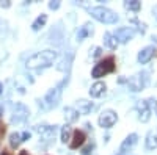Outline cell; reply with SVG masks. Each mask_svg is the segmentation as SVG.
<instances>
[{"label":"cell","instance_id":"obj_28","mask_svg":"<svg viewBox=\"0 0 157 155\" xmlns=\"http://www.w3.org/2000/svg\"><path fill=\"white\" fill-rule=\"evenodd\" d=\"M98 55H101V49H99V47H96V49H94V54H93V57H98Z\"/></svg>","mask_w":157,"mask_h":155},{"label":"cell","instance_id":"obj_8","mask_svg":"<svg viewBox=\"0 0 157 155\" xmlns=\"http://www.w3.org/2000/svg\"><path fill=\"white\" fill-rule=\"evenodd\" d=\"M29 118V108L24 103H16L14 111H13V121L14 122H24Z\"/></svg>","mask_w":157,"mask_h":155},{"label":"cell","instance_id":"obj_2","mask_svg":"<svg viewBox=\"0 0 157 155\" xmlns=\"http://www.w3.org/2000/svg\"><path fill=\"white\" fill-rule=\"evenodd\" d=\"M115 69H116V61H115V57L110 55V57L99 60L94 64L93 71H91V75H93L94 79H101V77H105L107 74H112Z\"/></svg>","mask_w":157,"mask_h":155},{"label":"cell","instance_id":"obj_14","mask_svg":"<svg viewBox=\"0 0 157 155\" xmlns=\"http://www.w3.org/2000/svg\"><path fill=\"white\" fill-rule=\"evenodd\" d=\"M105 89H107V85L104 83V82H96L93 86L90 88V96L91 97H101V96H104L105 94Z\"/></svg>","mask_w":157,"mask_h":155},{"label":"cell","instance_id":"obj_29","mask_svg":"<svg viewBox=\"0 0 157 155\" xmlns=\"http://www.w3.org/2000/svg\"><path fill=\"white\" fill-rule=\"evenodd\" d=\"M90 150H91V147H86V149L83 150V155H90Z\"/></svg>","mask_w":157,"mask_h":155},{"label":"cell","instance_id":"obj_4","mask_svg":"<svg viewBox=\"0 0 157 155\" xmlns=\"http://www.w3.org/2000/svg\"><path fill=\"white\" fill-rule=\"evenodd\" d=\"M116 121H118V114H116L113 110H104V111L99 114V119H98V122H99V125H101L102 128H110V127H113V125L116 124Z\"/></svg>","mask_w":157,"mask_h":155},{"label":"cell","instance_id":"obj_24","mask_svg":"<svg viewBox=\"0 0 157 155\" xmlns=\"http://www.w3.org/2000/svg\"><path fill=\"white\" fill-rule=\"evenodd\" d=\"M5 132H6V125L0 121V139L3 138V135H5Z\"/></svg>","mask_w":157,"mask_h":155},{"label":"cell","instance_id":"obj_15","mask_svg":"<svg viewBox=\"0 0 157 155\" xmlns=\"http://www.w3.org/2000/svg\"><path fill=\"white\" fill-rule=\"evenodd\" d=\"M157 147V128L155 130H149L146 135V149L152 150Z\"/></svg>","mask_w":157,"mask_h":155},{"label":"cell","instance_id":"obj_21","mask_svg":"<svg viewBox=\"0 0 157 155\" xmlns=\"http://www.w3.org/2000/svg\"><path fill=\"white\" fill-rule=\"evenodd\" d=\"M124 8L129 9V11H140L141 8V3L138 2V0H127V2H124Z\"/></svg>","mask_w":157,"mask_h":155},{"label":"cell","instance_id":"obj_22","mask_svg":"<svg viewBox=\"0 0 157 155\" xmlns=\"http://www.w3.org/2000/svg\"><path fill=\"white\" fill-rule=\"evenodd\" d=\"M71 135H72V128H71V125L66 124L61 128V141H63V143H69Z\"/></svg>","mask_w":157,"mask_h":155},{"label":"cell","instance_id":"obj_32","mask_svg":"<svg viewBox=\"0 0 157 155\" xmlns=\"http://www.w3.org/2000/svg\"><path fill=\"white\" fill-rule=\"evenodd\" d=\"M0 155H13V153H11V152H8V150H3V152L0 153Z\"/></svg>","mask_w":157,"mask_h":155},{"label":"cell","instance_id":"obj_17","mask_svg":"<svg viewBox=\"0 0 157 155\" xmlns=\"http://www.w3.org/2000/svg\"><path fill=\"white\" fill-rule=\"evenodd\" d=\"M104 44H105L109 49H112V50H115L118 47V41L115 39V36L112 33H105V35H104Z\"/></svg>","mask_w":157,"mask_h":155},{"label":"cell","instance_id":"obj_27","mask_svg":"<svg viewBox=\"0 0 157 155\" xmlns=\"http://www.w3.org/2000/svg\"><path fill=\"white\" fill-rule=\"evenodd\" d=\"M11 3L10 2H6V0H5V2H0V6H2V8H8Z\"/></svg>","mask_w":157,"mask_h":155},{"label":"cell","instance_id":"obj_33","mask_svg":"<svg viewBox=\"0 0 157 155\" xmlns=\"http://www.w3.org/2000/svg\"><path fill=\"white\" fill-rule=\"evenodd\" d=\"M2 91H3V85H2V82H0V94H2Z\"/></svg>","mask_w":157,"mask_h":155},{"label":"cell","instance_id":"obj_12","mask_svg":"<svg viewBox=\"0 0 157 155\" xmlns=\"http://www.w3.org/2000/svg\"><path fill=\"white\" fill-rule=\"evenodd\" d=\"M155 55V49L152 46H148L145 47L143 50H140V54H138V61L141 64H146L148 61H151V58Z\"/></svg>","mask_w":157,"mask_h":155},{"label":"cell","instance_id":"obj_16","mask_svg":"<svg viewBox=\"0 0 157 155\" xmlns=\"http://www.w3.org/2000/svg\"><path fill=\"white\" fill-rule=\"evenodd\" d=\"M138 107H140V121L141 122H148L149 116H151V108L146 105V102H141Z\"/></svg>","mask_w":157,"mask_h":155},{"label":"cell","instance_id":"obj_11","mask_svg":"<svg viewBox=\"0 0 157 155\" xmlns=\"http://www.w3.org/2000/svg\"><path fill=\"white\" fill-rule=\"evenodd\" d=\"M36 132L41 135V138L43 139H46V141H50V139H54V136H55V132H57V128L55 127H50V125H39V127H36Z\"/></svg>","mask_w":157,"mask_h":155},{"label":"cell","instance_id":"obj_30","mask_svg":"<svg viewBox=\"0 0 157 155\" xmlns=\"http://www.w3.org/2000/svg\"><path fill=\"white\" fill-rule=\"evenodd\" d=\"M19 155H30V153H29L27 150H21V152H19Z\"/></svg>","mask_w":157,"mask_h":155},{"label":"cell","instance_id":"obj_9","mask_svg":"<svg viewBox=\"0 0 157 155\" xmlns=\"http://www.w3.org/2000/svg\"><path fill=\"white\" fill-rule=\"evenodd\" d=\"M113 36H115V39L118 42H127L134 38V31L130 28H127V27H123V28H118Z\"/></svg>","mask_w":157,"mask_h":155},{"label":"cell","instance_id":"obj_18","mask_svg":"<svg viewBox=\"0 0 157 155\" xmlns=\"http://www.w3.org/2000/svg\"><path fill=\"white\" fill-rule=\"evenodd\" d=\"M46 22H47V16L46 14H41V16H38L36 17V20L32 24V28L35 30V31H38V30H41L44 25H46Z\"/></svg>","mask_w":157,"mask_h":155},{"label":"cell","instance_id":"obj_23","mask_svg":"<svg viewBox=\"0 0 157 155\" xmlns=\"http://www.w3.org/2000/svg\"><path fill=\"white\" fill-rule=\"evenodd\" d=\"M21 135L19 133H11V136H10V144H11V147H17L19 144H21Z\"/></svg>","mask_w":157,"mask_h":155},{"label":"cell","instance_id":"obj_31","mask_svg":"<svg viewBox=\"0 0 157 155\" xmlns=\"http://www.w3.org/2000/svg\"><path fill=\"white\" fill-rule=\"evenodd\" d=\"M152 13H154V16H155V20H157V6H154V9H152Z\"/></svg>","mask_w":157,"mask_h":155},{"label":"cell","instance_id":"obj_1","mask_svg":"<svg viewBox=\"0 0 157 155\" xmlns=\"http://www.w3.org/2000/svg\"><path fill=\"white\" fill-rule=\"evenodd\" d=\"M55 60H57V52L55 50H43V52H38V54L32 55L27 60V68L29 69L49 68Z\"/></svg>","mask_w":157,"mask_h":155},{"label":"cell","instance_id":"obj_19","mask_svg":"<svg viewBox=\"0 0 157 155\" xmlns=\"http://www.w3.org/2000/svg\"><path fill=\"white\" fill-rule=\"evenodd\" d=\"M64 118H66L68 122H74L78 119V113L72 108V107H68L66 110H64Z\"/></svg>","mask_w":157,"mask_h":155},{"label":"cell","instance_id":"obj_3","mask_svg":"<svg viewBox=\"0 0 157 155\" xmlns=\"http://www.w3.org/2000/svg\"><path fill=\"white\" fill-rule=\"evenodd\" d=\"M90 14L93 16L96 20L102 22V24H115L118 20V14L105 6H94L90 9Z\"/></svg>","mask_w":157,"mask_h":155},{"label":"cell","instance_id":"obj_20","mask_svg":"<svg viewBox=\"0 0 157 155\" xmlns=\"http://www.w3.org/2000/svg\"><path fill=\"white\" fill-rule=\"evenodd\" d=\"M90 35H93V28H90V25L86 24V25H83V27L80 28V31L77 33V39L82 41V39H85V38L90 36Z\"/></svg>","mask_w":157,"mask_h":155},{"label":"cell","instance_id":"obj_25","mask_svg":"<svg viewBox=\"0 0 157 155\" xmlns=\"http://www.w3.org/2000/svg\"><path fill=\"white\" fill-rule=\"evenodd\" d=\"M58 6H60V2H50V3H49V8H50V9H57Z\"/></svg>","mask_w":157,"mask_h":155},{"label":"cell","instance_id":"obj_10","mask_svg":"<svg viewBox=\"0 0 157 155\" xmlns=\"http://www.w3.org/2000/svg\"><path fill=\"white\" fill-rule=\"evenodd\" d=\"M137 139H138V136L135 135V133H130L124 141H123V144H121V147H120V152L118 153H121V155H126L130 149H132L135 144H137Z\"/></svg>","mask_w":157,"mask_h":155},{"label":"cell","instance_id":"obj_5","mask_svg":"<svg viewBox=\"0 0 157 155\" xmlns=\"http://www.w3.org/2000/svg\"><path fill=\"white\" fill-rule=\"evenodd\" d=\"M61 86H63V83H61L60 86L54 88V89H50V91L46 94V97H44V100H43L44 108H52V107L57 105V102L60 100V96H61Z\"/></svg>","mask_w":157,"mask_h":155},{"label":"cell","instance_id":"obj_13","mask_svg":"<svg viewBox=\"0 0 157 155\" xmlns=\"http://www.w3.org/2000/svg\"><path fill=\"white\" fill-rule=\"evenodd\" d=\"M74 110H75L78 114H88L91 110H93V103L88 102V100H85V99H80V100L75 102Z\"/></svg>","mask_w":157,"mask_h":155},{"label":"cell","instance_id":"obj_7","mask_svg":"<svg viewBox=\"0 0 157 155\" xmlns=\"http://www.w3.org/2000/svg\"><path fill=\"white\" fill-rule=\"evenodd\" d=\"M85 141H86V133L83 130H74L72 136L69 139V147L71 149H78L80 146L85 144Z\"/></svg>","mask_w":157,"mask_h":155},{"label":"cell","instance_id":"obj_6","mask_svg":"<svg viewBox=\"0 0 157 155\" xmlns=\"http://www.w3.org/2000/svg\"><path fill=\"white\" fill-rule=\"evenodd\" d=\"M127 85H129V89H130L132 93H138V91H141V89L145 88V85H146V75H145V74H135V75H132V77L129 79Z\"/></svg>","mask_w":157,"mask_h":155},{"label":"cell","instance_id":"obj_26","mask_svg":"<svg viewBox=\"0 0 157 155\" xmlns=\"http://www.w3.org/2000/svg\"><path fill=\"white\" fill-rule=\"evenodd\" d=\"M21 139H22V141H27V139H30V133H29V132L22 133V135H21Z\"/></svg>","mask_w":157,"mask_h":155}]
</instances>
